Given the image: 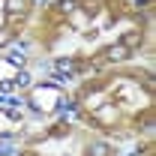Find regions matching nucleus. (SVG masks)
<instances>
[{
    "label": "nucleus",
    "instance_id": "obj_1",
    "mask_svg": "<svg viewBox=\"0 0 156 156\" xmlns=\"http://www.w3.org/2000/svg\"><path fill=\"white\" fill-rule=\"evenodd\" d=\"M108 57H111V60H123V57H126V45H114V48H108Z\"/></svg>",
    "mask_w": 156,
    "mask_h": 156
},
{
    "label": "nucleus",
    "instance_id": "obj_3",
    "mask_svg": "<svg viewBox=\"0 0 156 156\" xmlns=\"http://www.w3.org/2000/svg\"><path fill=\"white\" fill-rule=\"evenodd\" d=\"M15 81L24 87V84H30V75H27V72H18V78H15Z\"/></svg>",
    "mask_w": 156,
    "mask_h": 156
},
{
    "label": "nucleus",
    "instance_id": "obj_2",
    "mask_svg": "<svg viewBox=\"0 0 156 156\" xmlns=\"http://www.w3.org/2000/svg\"><path fill=\"white\" fill-rule=\"evenodd\" d=\"M138 42H141V33H126V36H123V42H120V45H138Z\"/></svg>",
    "mask_w": 156,
    "mask_h": 156
},
{
    "label": "nucleus",
    "instance_id": "obj_4",
    "mask_svg": "<svg viewBox=\"0 0 156 156\" xmlns=\"http://www.w3.org/2000/svg\"><path fill=\"white\" fill-rule=\"evenodd\" d=\"M9 42V30H0V45H6Z\"/></svg>",
    "mask_w": 156,
    "mask_h": 156
}]
</instances>
